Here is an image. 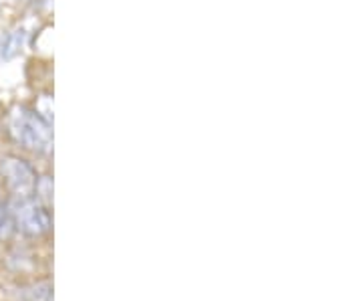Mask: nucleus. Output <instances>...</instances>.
I'll return each mask as SVG.
<instances>
[{"label":"nucleus","mask_w":363,"mask_h":301,"mask_svg":"<svg viewBox=\"0 0 363 301\" xmlns=\"http://www.w3.org/2000/svg\"><path fill=\"white\" fill-rule=\"evenodd\" d=\"M11 224L26 236H43L51 231V212L33 197L14 198L9 209Z\"/></svg>","instance_id":"obj_2"},{"label":"nucleus","mask_w":363,"mask_h":301,"mask_svg":"<svg viewBox=\"0 0 363 301\" xmlns=\"http://www.w3.org/2000/svg\"><path fill=\"white\" fill-rule=\"evenodd\" d=\"M6 226H11V217H9V209H6V207L2 204V200H0V236L4 235Z\"/></svg>","instance_id":"obj_4"},{"label":"nucleus","mask_w":363,"mask_h":301,"mask_svg":"<svg viewBox=\"0 0 363 301\" xmlns=\"http://www.w3.org/2000/svg\"><path fill=\"white\" fill-rule=\"evenodd\" d=\"M0 174L6 184L9 192L14 198H28L37 192V172L35 168L18 156L0 158Z\"/></svg>","instance_id":"obj_3"},{"label":"nucleus","mask_w":363,"mask_h":301,"mask_svg":"<svg viewBox=\"0 0 363 301\" xmlns=\"http://www.w3.org/2000/svg\"><path fill=\"white\" fill-rule=\"evenodd\" d=\"M9 133L13 136L16 144H21L30 152L37 154H51L52 130L51 121L40 116V111L30 109L25 105L14 107L6 119Z\"/></svg>","instance_id":"obj_1"}]
</instances>
